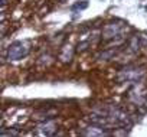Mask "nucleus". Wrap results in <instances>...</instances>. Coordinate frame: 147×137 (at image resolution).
Wrapping results in <instances>:
<instances>
[{
  "label": "nucleus",
  "instance_id": "f257e3e1",
  "mask_svg": "<svg viewBox=\"0 0 147 137\" xmlns=\"http://www.w3.org/2000/svg\"><path fill=\"white\" fill-rule=\"evenodd\" d=\"M30 48H29V43L28 42H22V40H18V42H13L9 49H7V59L9 61H19V59H23L28 56Z\"/></svg>",
  "mask_w": 147,
  "mask_h": 137
},
{
  "label": "nucleus",
  "instance_id": "f03ea898",
  "mask_svg": "<svg viewBox=\"0 0 147 137\" xmlns=\"http://www.w3.org/2000/svg\"><path fill=\"white\" fill-rule=\"evenodd\" d=\"M144 75V71L141 68H136V66H128L125 70H123L118 74V81L120 82H133L137 84Z\"/></svg>",
  "mask_w": 147,
  "mask_h": 137
},
{
  "label": "nucleus",
  "instance_id": "7ed1b4c3",
  "mask_svg": "<svg viewBox=\"0 0 147 137\" xmlns=\"http://www.w3.org/2000/svg\"><path fill=\"white\" fill-rule=\"evenodd\" d=\"M124 28V23L123 22H111V23H107L102 29V36L105 40H110V39H114L115 36H118L121 33Z\"/></svg>",
  "mask_w": 147,
  "mask_h": 137
},
{
  "label": "nucleus",
  "instance_id": "20e7f679",
  "mask_svg": "<svg viewBox=\"0 0 147 137\" xmlns=\"http://www.w3.org/2000/svg\"><path fill=\"white\" fill-rule=\"evenodd\" d=\"M56 133V124L53 121H45L36 127L35 134L38 136H53Z\"/></svg>",
  "mask_w": 147,
  "mask_h": 137
},
{
  "label": "nucleus",
  "instance_id": "39448f33",
  "mask_svg": "<svg viewBox=\"0 0 147 137\" xmlns=\"http://www.w3.org/2000/svg\"><path fill=\"white\" fill-rule=\"evenodd\" d=\"M82 134L84 136H98V137H101V136H108L110 133H108L107 128H104L101 126H97V124H92L91 127H87L82 131Z\"/></svg>",
  "mask_w": 147,
  "mask_h": 137
},
{
  "label": "nucleus",
  "instance_id": "423d86ee",
  "mask_svg": "<svg viewBox=\"0 0 147 137\" xmlns=\"http://www.w3.org/2000/svg\"><path fill=\"white\" fill-rule=\"evenodd\" d=\"M72 58H74V48L71 45H65L59 53V59L62 62H71Z\"/></svg>",
  "mask_w": 147,
  "mask_h": 137
},
{
  "label": "nucleus",
  "instance_id": "0eeeda50",
  "mask_svg": "<svg viewBox=\"0 0 147 137\" xmlns=\"http://www.w3.org/2000/svg\"><path fill=\"white\" fill-rule=\"evenodd\" d=\"M140 46H141V39H140V36H137V35L131 36V38H130V43H128L130 51H131V52H138Z\"/></svg>",
  "mask_w": 147,
  "mask_h": 137
},
{
  "label": "nucleus",
  "instance_id": "6e6552de",
  "mask_svg": "<svg viewBox=\"0 0 147 137\" xmlns=\"http://www.w3.org/2000/svg\"><path fill=\"white\" fill-rule=\"evenodd\" d=\"M0 136H19V133L18 131H13V130L2 128V130H0Z\"/></svg>",
  "mask_w": 147,
  "mask_h": 137
},
{
  "label": "nucleus",
  "instance_id": "1a4fd4ad",
  "mask_svg": "<svg viewBox=\"0 0 147 137\" xmlns=\"http://www.w3.org/2000/svg\"><path fill=\"white\" fill-rule=\"evenodd\" d=\"M87 7H88V2H85V0H84L82 3H77L75 6H74V9H80V10H82V9H87Z\"/></svg>",
  "mask_w": 147,
  "mask_h": 137
}]
</instances>
